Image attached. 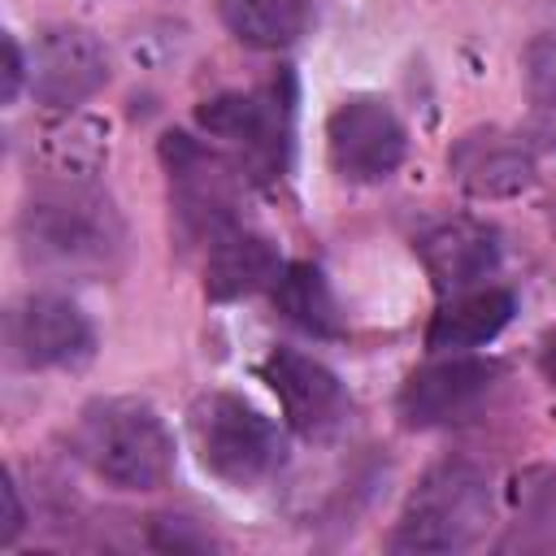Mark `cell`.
<instances>
[{"label": "cell", "mask_w": 556, "mask_h": 556, "mask_svg": "<svg viewBox=\"0 0 556 556\" xmlns=\"http://www.w3.org/2000/svg\"><path fill=\"white\" fill-rule=\"evenodd\" d=\"M26 265L48 274H100L122 252V222L113 204L78 178L35 195L17 217Z\"/></svg>", "instance_id": "obj_1"}, {"label": "cell", "mask_w": 556, "mask_h": 556, "mask_svg": "<svg viewBox=\"0 0 556 556\" xmlns=\"http://www.w3.org/2000/svg\"><path fill=\"white\" fill-rule=\"evenodd\" d=\"M74 452L117 491H156L174 473V439L161 413L130 395L87 404L74 426Z\"/></svg>", "instance_id": "obj_2"}, {"label": "cell", "mask_w": 556, "mask_h": 556, "mask_svg": "<svg viewBox=\"0 0 556 556\" xmlns=\"http://www.w3.org/2000/svg\"><path fill=\"white\" fill-rule=\"evenodd\" d=\"M491 526V482L469 460H443L413 486L391 552H465Z\"/></svg>", "instance_id": "obj_3"}, {"label": "cell", "mask_w": 556, "mask_h": 556, "mask_svg": "<svg viewBox=\"0 0 556 556\" xmlns=\"http://www.w3.org/2000/svg\"><path fill=\"white\" fill-rule=\"evenodd\" d=\"M191 443L200 452V465L230 482V486H256L282 465V434L278 426L256 413L243 395L208 391L187 413Z\"/></svg>", "instance_id": "obj_4"}, {"label": "cell", "mask_w": 556, "mask_h": 556, "mask_svg": "<svg viewBox=\"0 0 556 556\" xmlns=\"http://www.w3.org/2000/svg\"><path fill=\"white\" fill-rule=\"evenodd\" d=\"M161 161L169 174V195L182 230L191 239H213L226 226H235V169L208 152L200 139L169 130L161 139Z\"/></svg>", "instance_id": "obj_5"}, {"label": "cell", "mask_w": 556, "mask_h": 556, "mask_svg": "<svg viewBox=\"0 0 556 556\" xmlns=\"http://www.w3.org/2000/svg\"><path fill=\"white\" fill-rule=\"evenodd\" d=\"M330 169L348 182H382L400 169L408 152V130L378 96L343 100L326 122Z\"/></svg>", "instance_id": "obj_6"}, {"label": "cell", "mask_w": 556, "mask_h": 556, "mask_svg": "<svg viewBox=\"0 0 556 556\" xmlns=\"http://www.w3.org/2000/svg\"><path fill=\"white\" fill-rule=\"evenodd\" d=\"M4 339H9V356L22 369H74L96 348V334L83 308L56 291H35L17 300L9 308Z\"/></svg>", "instance_id": "obj_7"}, {"label": "cell", "mask_w": 556, "mask_h": 556, "mask_svg": "<svg viewBox=\"0 0 556 556\" xmlns=\"http://www.w3.org/2000/svg\"><path fill=\"white\" fill-rule=\"evenodd\" d=\"M500 365L482 361V356H465V352H443L439 361L421 365L404 391H400V421L408 430H430V426H447V421H465L495 387Z\"/></svg>", "instance_id": "obj_8"}, {"label": "cell", "mask_w": 556, "mask_h": 556, "mask_svg": "<svg viewBox=\"0 0 556 556\" xmlns=\"http://www.w3.org/2000/svg\"><path fill=\"white\" fill-rule=\"evenodd\" d=\"M109 83L104 43L83 26H48L30 48V96L43 109L70 113Z\"/></svg>", "instance_id": "obj_9"}, {"label": "cell", "mask_w": 556, "mask_h": 556, "mask_svg": "<svg viewBox=\"0 0 556 556\" xmlns=\"http://www.w3.org/2000/svg\"><path fill=\"white\" fill-rule=\"evenodd\" d=\"M261 378L282 404V417L295 434L304 439H330L348 421V391L326 369L321 361L295 352V348H274L261 361Z\"/></svg>", "instance_id": "obj_10"}, {"label": "cell", "mask_w": 556, "mask_h": 556, "mask_svg": "<svg viewBox=\"0 0 556 556\" xmlns=\"http://www.w3.org/2000/svg\"><path fill=\"white\" fill-rule=\"evenodd\" d=\"M417 256L434 282V291L456 295V291L482 287L500 269V235L486 222L447 217V222H434L417 239Z\"/></svg>", "instance_id": "obj_11"}, {"label": "cell", "mask_w": 556, "mask_h": 556, "mask_svg": "<svg viewBox=\"0 0 556 556\" xmlns=\"http://www.w3.org/2000/svg\"><path fill=\"white\" fill-rule=\"evenodd\" d=\"M452 178L478 200H504L534 182V152L508 130H469L447 152Z\"/></svg>", "instance_id": "obj_12"}, {"label": "cell", "mask_w": 556, "mask_h": 556, "mask_svg": "<svg viewBox=\"0 0 556 556\" xmlns=\"http://www.w3.org/2000/svg\"><path fill=\"white\" fill-rule=\"evenodd\" d=\"M195 122L213 139L235 143L252 165H261V169L282 165V152H287V109H274L269 100H256V96H243V91H226V96L204 100L195 109Z\"/></svg>", "instance_id": "obj_13"}, {"label": "cell", "mask_w": 556, "mask_h": 556, "mask_svg": "<svg viewBox=\"0 0 556 556\" xmlns=\"http://www.w3.org/2000/svg\"><path fill=\"white\" fill-rule=\"evenodd\" d=\"M278 274H282V256L269 235L235 222L208 239V261H204V295L208 300H243L261 287H274Z\"/></svg>", "instance_id": "obj_14"}, {"label": "cell", "mask_w": 556, "mask_h": 556, "mask_svg": "<svg viewBox=\"0 0 556 556\" xmlns=\"http://www.w3.org/2000/svg\"><path fill=\"white\" fill-rule=\"evenodd\" d=\"M517 313V295L508 287H469L456 295H443L439 313L426 326L430 352H473L491 343Z\"/></svg>", "instance_id": "obj_15"}, {"label": "cell", "mask_w": 556, "mask_h": 556, "mask_svg": "<svg viewBox=\"0 0 556 556\" xmlns=\"http://www.w3.org/2000/svg\"><path fill=\"white\" fill-rule=\"evenodd\" d=\"M274 304L295 330H304L313 339H339L343 334V313L334 304V291H330L326 274L308 261L282 265L278 282H274Z\"/></svg>", "instance_id": "obj_16"}, {"label": "cell", "mask_w": 556, "mask_h": 556, "mask_svg": "<svg viewBox=\"0 0 556 556\" xmlns=\"http://www.w3.org/2000/svg\"><path fill=\"white\" fill-rule=\"evenodd\" d=\"M226 30L261 52H278L304 35L308 0H222Z\"/></svg>", "instance_id": "obj_17"}, {"label": "cell", "mask_w": 556, "mask_h": 556, "mask_svg": "<svg viewBox=\"0 0 556 556\" xmlns=\"http://www.w3.org/2000/svg\"><path fill=\"white\" fill-rule=\"evenodd\" d=\"M39 152L61 178H87L104 161V130L87 117H65L39 135Z\"/></svg>", "instance_id": "obj_18"}, {"label": "cell", "mask_w": 556, "mask_h": 556, "mask_svg": "<svg viewBox=\"0 0 556 556\" xmlns=\"http://www.w3.org/2000/svg\"><path fill=\"white\" fill-rule=\"evenodd\" d=\"M521 74H526L530 100L556 109V30H543V35H534V39L526 43Z\"/></svg>", "instance_id": "obj_19"}, {"label": "cell", "mask_w": 556, "mask_h": 556, "mask_svg": "<svg viewBox=\"0 0 556 556\" xmlns=\"http://www.w3.org/2000/svg\"><path fill=\"white\" fill-rule=\"evenodd\" d=\"M22 83H30V61L22 56L17 39H13V35H4V104H13V100H17Z\"/></svg>", "instance_id": "obj_20"}, {"label": "cell", "mask_w": 556, "mask_h": 556, "mask_svg": "<svg viewBox=\"0 0 556 556\" xmlns=\"http://www.w3.org/2000/svg\"><path fill=\"white\" fill-rule=\"evenodd\" d=\"M4 521H0V543L9 547L13 539H17V530H22V521H26V513H22V500H17V486L4 478Z\"/></svg>", "instance_id": "obj_21"}, {"label": "cell", "mask_w": 556, "mask_h": 556, "mask_svg": "<svg viewBox=\"0 0 556 556\" xmlns=\"http://www.w3.org/2000/svg\"><path fill=\"white\" fill-rule=\"evenodd\" d=\"M539 365H543V374H547V382L556 387V330L543 339V352H539Z\"/></svg>", "instance_id": "obj_22"}]
</instances>
